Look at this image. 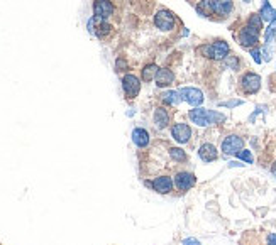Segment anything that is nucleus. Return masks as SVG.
Instances as JSON below:
<instances>
[{"mask_svg": "<svg viewBox=\"0 0 276 245\" xmlns=\"http://www.w3.org/2000/svg\"><path fill=\"white\" fill-rule=\"evenodd\" d=\"M200 51L203 53L205 58H210V59H225L229 56V44L225 41H215L214 44H207L203 46Z\"/></svg>", "mask_w": 276, "mask_h": 245, "instance_id": "obj_1", "label": "nucleus"}, {"mask_svg": "<svg viewBox=\"0 0 276 245\" xmlns=\"http://www.w3.org/2000/svg\"><path fill=\"white\" fill-rule=\"evenodd\" d=\"M154 26L158 27L159 31L163 32H168L175 27V15L171 10L168 9H161L154 14Z\"/></svg>", "mask_w": 276, "mask_h": 245, "instance_id": "obj_2", "label": "nucleus"}, {"mask_svg": "<svg viewBox=\"0 0 276 245\" xmlns=\"http://www.w3.org/2000/svg\"><path fill=\"white\" fill-rule=\"evenodd\" d=\"M87 27H88V32H92V34H95L97 37H100V39H103L105 36H109L110 32H112V26H110L107 20L95 17V15L88 20Z\"/></svg>", "mask_w": 276, "mask_h": 245, "instance_id": "obj_3", "label": "nucleus"}, {"mask_svg": "<svg viewBox=\"0 0 276 245\" xmlns=\"http://www.w3.org/2000/svg\"><path fill=\"white\" fill-rule=\"evenodd\" d=\"M181 100H185L186 103L193 105V107H200L203 103V93L198 90V88H192V86H185L178 90Z\"/></svg>", "mask_w": 276, "mask_h": 245, "instance_id": "obj_4", "label": "nucleus"}, {"mask_svg": "<svg viewBox=\"0 0 276 245\" xmlns=\"http://www.w3.org/2000/svg\"><path fill=\"white\" fill-rule=\"evenodd\" d=\"M241 88L247 95L258 93L259 88H261V76L256 73H246L241 78Z\"/></svg>", "mask_w": 276, "mask_h": 245, "instance_id": "obj_5", "label": "nucleus"}, {"mask_svg": "<svg viewBox=\"0 0 276 245\" xmlns=\"http://www.w3.org/2000/svg\"><path fill=\"white\" fill-rule=\"evenodd\" d=\"M122 88L128 98H136L141 92V80L136 75H125L122 78Z\"/></svg>", "mask_w": 276, "mask_h": 245, "instance_id": "obj_6", "label": "nucleus"}, {"mask_svg": "<svg viewBox=\"0 0 276 245\" xmlns=\"http://www.w3.org/2000/svg\"><path fill=\"white\" fill-rule=\"evenodd\" d=\"M237 39H239V44L242 48H254L258 44V39H259V31L252 29V27H249V26H246L241 29Z\"/></svg>", "mask_w": 276, "mask_h": 245, "instance_id": "obj_7", "label": "nucleus"}, {"mask_svg": "<svg viewBox=\"0 0 276 245\" xmlns=\"http://www.w3.org/2000/svg\"><path fill=\"white\" fill-rule=\"evenodd\" d=\"M190 120L193 122L195 125L198 127H208L212 125V120H210V110H205L202 107H195L193 110L188 112Z\"/></svg>", "mask_w": 276, "mask_h": 245, "instance_id": "obj_8", "label": "nucleus"}, {"mask_svg": "<svg viewBox=\"0 0 276 245\" xmlns=\"http://www.w3.org/2000/svg\"><path fill=\"white\" fill-rule=\"evenodd\" d=\"M197 177L193 172H186V171H180L178 174L175 176V186L180 189V191H188L190 188L195 186Z\"/></svg>", "mask_w": 276, "mask_h": 245, "instance_id": "obj_9", "label": "nucleus"}, {"mask_svg": "<svg viewBox=\"0 0 276 245\" xmlns=\"http://www.w3.org/2000/svg\"><path fill=\"white\" fill-rule=\"evenodd\" d=\"M93 14L98 19L107 20L109 17H112L114 14V5L110 0H95L93 2Z\"/></svg>", "mask_w": 276, "mask_h": 245, "instance_id": "obj_10", "label": "nucleus"}, {"mask_svg": "<svg viewBox=\"0 0 276 245\" xmlns=\"http://www.w3.org/2000/svg\"><path fill=\"white\" fill-rule=\"evenodd\" d=\"M244 149V141H242V137L239 136H229L224 139L222 142V152L224 154H237L239 151Z\"/></svg>", "mask_w": 276, "mask_h": 245, "instance_id": "obj_11", "label": "nucleus"}, {"mask_svg": "<svg viewBox=\"0 0 276 245\" xmlns=\"http://www.w3.org/2000/svg\"><path fill=\"white\" fill-rule=\"evenodd\" d=\"M149 186H151L156 193L168 194L171 189H173V180H171L169 176H158L149 183Z\"/></svg>", "mask_w": 276, "mask_h": 245, "instance_id": "obj_12", "label": "nucleus"}, {"mask_svg": "<svg viewBox=\"0 0 276 245\" xmlns=\"http://www.w3.org/2000/svg\"><path fill=\"white\" fill-rule=\"evenodd\" d=\"M171 136H173V139L176 142L185 144V142L190 141L192 129H190V125H186V124H175L173 127H171Z\"/></svg>", "mask_w": 276, "mask_h": 245, "instance_id": "obj_13", "label": "nucleus"}, {"mask_svg": "<svg viewBox=\"0 0 276 245\" xmlns=\"http://www.w3.org/2000/svg\"><path fill=\"white\" fill-rule=\"evenodd\" d=\"M153 124H154V127H156L158 130L166 129L168 124H169V114H168V110H166V108H163V107H159V108L154 110Z\"/></svg>", "mask_w": 276, "mask_h": 245, "instance_id": "obj_14", "label": "nucleus"}, {"mask_svg": "<svg viewBox=\"0 0 276 245\" xmlns=\"http://www.w3.org/2000/svg\"><path fill=\"white\" fill-rule=\"evenodd\" d=\"M198 155H200V159L203 163H212L219 158V152H217V147L214 146V144H202L200 149H198Z\"/></svg>", "mask_w": 276, "mask_h": 245, "instance_id": "obj_15", "label": "nucleus"}, {"mask_svg": "<svg viewBox=\"0 0 276 245\" xmlns=\"http://www.w3.org/2000/svg\"><path fill=\"white\" fill-rule=\"evenodd\" d=\"M149 141H151V137H149V132L146 129H142V127H137V129L132 130V142H134L139 149L147 147L149 146Z\"/></svg>", "mask_w": 276, "mask_h": 245, "instance_id": "obj_16", "label": "nucleus"}, {"mask_svg": "<svg viewBox=\"0 0 276 245\" xmlns=\"http://www.w3.org/2000/svg\"><path fill=\"white\" fill-rule=\"evenodd\" d=\"M154 81H156V85L159 88H164V86H169L171 83L175 81V75H173V71L168 70V68H161V70H158V73H156V78H154Z\"/></svg>", "mask_w": 276, "mask_h": 245, "instance_id": "obj_17", "label": "nucleus"}, {"mask_svg": "<svg viewBox=\"0 0 276 245\" xmlns=\"http://www.w3.org/2000/svg\"><path fill=\"white\" fill-rule=\"evenodd\" d=\"M232 7H234L232 0H214V12L222 15V17L232 12Z\"/></svg>", "mask_w": 276, "mask_h": 245, "instance_id": "obj_18", "label": "nucleus"}, {"mask_svg": "<svg viewBox=\"0 0 276 245\" xmlns=\"http://www.w3.org/2000/svg\"><path fill=\"white\" fill-rule=\"evenodd\" d=\"M259 17L269 22V24H271L273 20H276V10L271 7V4H269L268 0H263V7L259 10Z\"/></svg>", "mask_w": 276, "mask_h": 245, "instance_id": "obj_19", "label": "nucleus"}, {"mask_svg": "<svg viewBox=\"0 0 276 245\" xmlns=\"http://www.w3.org/2000/svg\"><path fill=\"white\" fill-rule=\"evenodd\" d=\"M197 14L200 17H210L214 14V0H200L197 4Z\"/></svg>", "mask_w": 276, "mask_h": 245, "instance_id": "obj_20", "label": "nucleus"}, {"mask_svg": "<svg viewBox=\"0 0 276 245\" xmlns=\"http://www.w3.org/2000/svg\"><path fill=\"white\" fill-rule=\"evenodd\" d=\"M161 102L164 105H171V107H175V105H178L181 102V97L178 92L175 90H169V92H164L161 95Z\"/></svg>", "mask_w": 276, "mask_h": 245, "instance_id": "obj_21", "label": "nucleus"}, {"mask_svg": "<svg viewBox=\"0 0 276 245\" xmlns=\"http://www.w3.org/2000/svg\"><path fill=\"white\" fill-rule=\"evenodd\" d=\"M158 66L156 64H146L144 68H142V80L144 81H151V80H154V78H156V73H158Z\"/></svg>", "mask_w": 276, "mask_h": 245, "instance_id": "obj_22", "label": "nucleus"}, {"mask_svg": "<svg viewBox=\"0 0 276 245\" xmlns=\"http://www.w3.org/2000/svg\"><path fill=\"white\" fill-rule=\"evenodd\" d=\"M169 158L176 161V163H185L186 161V154L183 149H180V147H171L169 149Z\"/></svg>", "mask_w": 276, "mask_h": 245, "instance_id": "obj_23", "label": "nucleus"}, {"mask_svg": "<svg viewBox=\"0 0 276 245\" xmlns=\"http://www.w3.org/2000/svg\"><path fill=\"white\" fill-rule=\"evenodd\" d=\"M247 26L261 32V29H263V19L259 17V14H251V17L247 19Z\"/></svg>", "mask_w": 276, "mask_h": 245, "instance_id": "obj_24", "label": "nucleus"}, {"mask_svg": "<svg viewBox=\"0 0 276 245\" xmlns=\"http://www.w3.org/2000/svg\"><path fill=\"white\" fill-rule=\"evenodd\" d=\"M236 155H237L239 159L246 161L247 164H252V154H251V151H246V149H242V151H239Z\"/></svg>", "mask_w": 276, "mask_h": 245, "instance_id": "obj_25", "label": "nucleus"}, {"mask_svg": "<svg viewBox=\"0 0 276 245\" xmlns=\"http://www.w3.org/2000/svg\"><path fill=\"white\" fill-rule=\"evenodd\" d=\"M244 102L242 100H227V102H220L219 107H225V108H234V107H239Z\"/></svg>", "mask_w": 276, "mask_h": 245, "instance_id": "obj_26", "label": "nucleus"}, {"mask_svg": "<svg viewBox=\"0 0 276 245\" xmlns=\"http://www.w3.org/2000/svg\"><path fill=\"white\" fill-rule=\"evenodd\" d=\"M225 66H229L230 70H237L239 68V59L236 56H227L225 58Z\"/></svg>", "mask_w": 276, "mask_h": 245, "instance_id": "obj_27", "label": "nucleus"}, {"mask_svg": "<svg viewBox=\"0 0 276 245\" xmlns=\"http://www.w3.org/2000/svg\"><path fill=\"white\" fill-rule=\"evenodd\" d=\"M251 56H252V59H254V63H258V64H261L263 63V54H261V51L259 49H251Z\"/></svg>", "mask_w": 276, "mask_h": 245, "instance_id": "obj_28", "label": "nucleus"}, {"mask_svg": "<svg viewBox=\"0 0 276 245\" xmlns=\"http://www.w3.org/2000/svg\"><path fill=\"white\" fill-rule=\"evenodd\" d=\"M125 70H128V63L124 59L115 61V71H125Z\"/></svg>", "mask_w": 276, "mask_h": 245, "instance_id": "obj_29", "label": "nucleus"}, {"mask_svg": "<svg viewBox=\"0 0 276 245\" xmlns=\"http://www.w3.org/2000/svg\"><path fill=\"white\" fill-rule=\"evenodd\" d=\"M183 245H200V240H197V238H185Z\"/></svg>", "mask_w": 276, "mask_h": 245, "instance_id": "obj_30", "label": "nucleus"}, {"mask_svg": "<svg viewBox=\"0 0 276 245\" xmlns=\"http://www.w3.org/2000/svg\"><path fill=\"white\" fill-rule=\"evenodd\" d=\"M268 245H276V235H274V233H269V235H268Z\"/></svg>", "mask_w": 276, "mask_h": 245, "instance_id": "obj_31", "label": "nucleus"}, {"mask_svg": "<svg viewBox=\"0 0 276 245\" xmlns=\"http://www.w3.org/2000/svg\"><path fill=\"white\" fill-rule=\"evenodd\" d=\"M269 27H271V29H273V31L276 32V20H273L271 24H269Z\"/></svg>", "mask_w": 276, "mask_h": 245, "instance_id": "obj_32", "label": "nucleus"}, {"mask_svg": "<svg viewBox=\"0 0 276 245\" xmlns=\"http://www.w3.org/2000/svg\"><path fill=\"white\" fill-rule=\"evenodd\" d=\"M271 172H273V174L276 176V163L273 164V168H271Z\"/></svg>", "mask_w": 276, "mask_h": 245, "instance_id": "obj_33", "label": "nucleus"}, {"mask_svg": "<svg viewBox=\"0 0 276 245\" xmlns=\"http://www.w3.org/2000/svg\"><path fill=\"white\" fill-rule=\"evenodd\" d=\"M244 2H251V0H244Z\"/></svg>", "mask_w": 276, "mask_h": 245, "instance_id": "obj_34", "label": "nucleus"}]
</instances>
